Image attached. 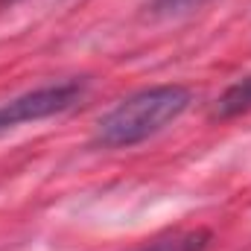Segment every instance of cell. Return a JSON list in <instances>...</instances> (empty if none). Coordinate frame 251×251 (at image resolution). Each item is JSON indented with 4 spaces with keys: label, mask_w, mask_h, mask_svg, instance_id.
I'll return each instance as SVG.
<instances>
[{
    "label": "cell",
    "mask_w": 251,
    "mask_h": 251,
    "mask_svg": "<svg viewBox=\"0 0 251 251\" xmlns=\"http://www.w3.org/2000/svg\"><path fill=\"white\" fill-rule=\"evenodd\" d=\"M85 94H88V79L73 76V79L50 82L35 91H26L15 100H6V102H0V134L24 123H38V120L64 114L76 102H82Z\"/></svg>",
    "instance_id": "cell-2"
},
{
    "label": "cell",
    "mask_w": 251,
    "mask_h": 251,
    "mask_svg": "<svg viewBox=\"0 0 251 251\" xmlns=\"http://www.w3.org/2000/svg\"><path fill=\"white\" fill-rule=\"evenodd\" d=\"M243 114H251V73L240 76L234 85H228L216 102L210 105V120H237Z\"/></svg>",
    "instance_id": "cell-3"
},
{
    "label": "cell",
    "mask_w": 251,
    "mask_h": 251,
    "mask_svg": "<svg viewBox=\"0 0 251 251\" xmlns=\"http://www.w3.org/2000/svg\"><path fill=\"white\" fill-rule=\"evenodd\" d=\"M193 102V94L184 85H155L143 88L123 102H117L94 128V143L102 149H128L152 134L173 126Z\"/></svg>",
    "instance_id": "cell-1"
},
{
    "label": "cell",
    "mask_w": 251,
    "mask_h": 251,
    "mask_svg": "<svg viewBox=\"0 0 251 251\" xmlns=\"http://www.w3.org/2000/svg\"><path fill=\"white\" fill-rule=\"evenodd\" d=\"M210 243H213V234L204 228H196V231H176V234L158 237L137 251H207Z\"/></svg>",
    "instance_id": "cell-4"
},
{
    "label": "cell",
    "mask_w": 251,
    "mask_h": 251,
    "mask_svg": "<svg viewBox=\"0 0 251 251\" xmlns=\"http://www.w3.org/2000/svg\"><path fill=\"white\" fill-rule=\"evenodd\" d=\"M204 3L207 0H152V9L158 15H184V12H193Z\"/></svg>",
    "instance_id": "cell-5"
}]
</instances>
